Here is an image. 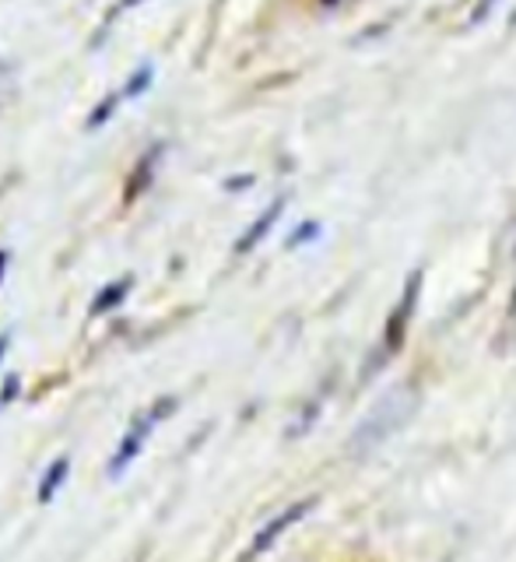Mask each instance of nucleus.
Here are the masks:
<instances>
[{"instance_id":"nucleus-1","label":"nucleus","mask_w":516,"mask_h":562,"mask_svg":"<svg viewBox=\"0 0 516 562\" xmlns=\"http://www.w3.org/2000/svg\"><path fill=\"white\" fill-rule=\"evenodd\" d=\"M412 408H415V397L407 394V391L386 394V397L377 404V408H372V412L362 418V426L355 429V436H351V450L366 453V450H372V447H380L390 432L401 429L404 422L412 418Z\"/></svg>"},{"instance_id":"nucleus-2","label":"nucleus","mask_w":516,"mask_h":562,"mask_svg":"<svg viewBox=\"0 0 516 562\" xmlns=\"http://www.w3.org/2000/svg\"><path fill=\"white\" fill-rule=\"evenodd\" d=\"M316 506V496H310V499H299V503H292L289 509H281V514L274 517V520H267L260 531H257V538L250 541V549H246V555H243V562H254V559H260L263 552H271V544L289 531L292 524H299L302 517L310 514V509Z\"/></svg>"},{"instance_id":"nucleus-3","label":"nucleus","mask_w":516,"mask_h":562,"mask_svg":"<svg viewBox=\"0 0 516 562\" xmlns=\"http://www.w3.org/2000/svg\"><path fill=\"white\" fill-rule=\"evenodd\" d=\"M418 289H422V274L415 271L412 281H407V289L401 295V303L397 310L390 313V321H386V334H383V351H397L404 345V330H407V321H412V313L418 306Z\"/></svg>"},{"instance_id":"nucleus-4","label":"nucleus","mask_w":516,"mask_h":562,"mask_svg":"<svg viewBox=\"0 0 516 562\" xmlns=\"http://www.w3.org/2000/svg\"><path fill=\"white\" fill-rule=\"evenodd\" d=\"M172 408H176V401H172V397L158 401L155 408H152V415H148V418H141V422H137V429H131L127 436H123V447H120V450H116V457H113V474H120L123 468L131 464V457H137V453H141V447H145V436L152 432V426H155L158 418H166Z\"/></svg>"},{"instance_id":"nucleus-5","label":"nucleus","mask_w":516,"mask_h":562,"mask_svg":"<svg viewBox=\"0 0 516 562\" xmlns=\"http://www.w3.org/2000/svg\"><path fill=\"white\" fill-rule=\"evenodd\" d=\"M67 474H70V461H67V457L53 461V468L43 474V482H40V503H49L53 496H57V488L67 482Z\"/></svg>"},{"instance_id":"nucleus-6","label":"nucleus","mask_w":516,"mask_h":562,"mask_svg":"<svg viewBox=\"0 0 516 562\" xmlns=\"http://www.w3.org/2000/svg\"><path fill=\"white\" fill-rule=\"evenodd\" d=\"M155 158H158V148H155V151H148L145 158H141L137 169L131 172V183H127V201L141 198V193L148 190V183H152V169H155Z\"/></svg>"},{"instance_id":"nucleus-7","label":"nucleus","mask_w":516,"mask_h":562,"mask_svg":"<svg viewBox=\"0 0 516 562\" xmlns=\"http://www.w3.org/2000/svg\"><path fill=\"white\" fill-rule=\"evenodd\" d=\"M131 292V278H120L116 285H110V289H102L99 292V299L92 303V316H99L102 310H113V306H120L123 303V295Z\"/></svg>"},{"instance_id":"nucleus-8","label":"nucleus","mask_w":516,"mask_h":562,"mask_svg":"<svg viewBox=\"0 0 516 562\" xmlns=\"http://www.w3.org/2000/svg\"><path fill=\"white\" fill-rule=\"evenodd\" d=\"M278 211H281V204H274V207H267L263 211V218L250 228V233H246L243 239H239V246H236V250L239 254H246V250H254V246H257V239H263L267 236V228H271L274 225V218H278Z\"/></svg>"},{"instance_id":"nucleus-9","label":"nucleus","mask_w":516,"mask_h":562,"mask_svg":"<svg viewBox=\"0 0 516 562\" xmlns=\"http://www.w3.org/2000/svg\"><path fill=\"white\" fill-rule=\"evenodd\" d=\"M116 102H120V95H110V99H105V102H99V110L92 113V120H88V127H102V123L113 116Z\"/></svg>"},{"instance_id":"nucleus-10","label":"nucleus","mask_w":516,"mask_h":562,"mask_svg":"<svg viewBox=\"0 0 516 562\" xmlns=\"http://www.w3.org/2000/svg\"><path fill=\"white\" fill-rule=\"evenodd\" d=\"M148 81H152V67H145V70H141V75H137V78L131 81V88H127V92H131V95H137L141 88H145Z\"/></svg>"},{"instance_id":"nucleus-11","label":"nucleus","mask_w":516,"mask_h":562,"mask_svg":"<svg viewBox=\"0 0 516 562\" xmlns=\"http://www.w3.org/2000/svg\"><path fill=\"white\" fill-rule=\"evenodd\" d=\"M14 391H18V380L11 376V380H8V386H4V394H0V404H8V401L14 397Z\"/></svg>"},{"instance_id":"nucleus-12","label":"nucleus","mask_w":516,"mask_h":562,"mask_svg":"<svg viewBox=\"0 0 516 562\" xmlns=\"http://www.w3.org/2000/svg\"><path fill=\"white\" fill-rule=\"evenodd\" d=\"M8 345H11V334H0V359H4V351H8Z\"/></svg>"},{"instance_id":"nucleus-13","label":"nucleus","mask_w":516,"mask_h":562,"mask_svg":"<svg viewBox=\"0 0 516 562\" xmlns=\"http://www.w3.org/2000/svg\"><path fill=\"white\" fill-rule=\"evenodd\" d=\"M4 263H8V254H0V274H4Z\"/></svg>"},{"instance_id":"nucleus-14","label":"nucleus","mask_w":516,"mask_h":562,"mask_svg":"<svg viewBox=\"0 0 516 562\" xmlns=\"http://www.w3.org/2000/svg\"><path fill=\"white\" fill-rule=\"evenodd\" d=\"M131 4H137V0H123V8H131Z\"/></svg>"},{"instance_id":"nucleus-15","label":"nucleus","mask_w":516,"mask_h":562,"mask_svg":"<svg viewBox=\"0 0 516 562\" xmlns=\"http://www.w3.org/2000/svg\"><path fill=\"white\" fill-rule=\"evenodd\" d=\"M324 4H334V0H324Z\"/></svg>"}]
</instances>
